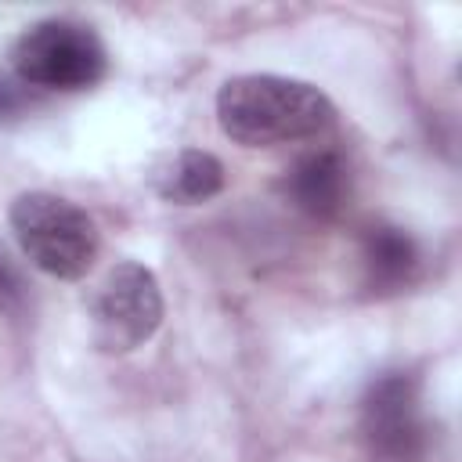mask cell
Segmentation results:
<instances>
[{"label": "cell", "mask_w": 462, "mask_h": 462, "mask_svg": "<svg viewBox=\"0 0 462 462\" xmlns=\"http://www.w3.org/2000/svg\"><path fill=\"white\" fill-rule=\"evenodd\" d=\"M336 105L325 90L307 79L249 72L231 76L217 90V123L220 130L245 148H271L289 141H307L328 130Z\"/></svg>", "instance_id": "obj_1"}, {"label": "cell", "mask_w": 462, "mask_h": 462, "mask_svg": "<svg viewBox=\"0 0 462 462\" xmlns=\"http://www.w3.org/2000/svg\"><path fill=\"white\" fill-rule=\"evenodd\" d=\"M7 220L22 253L51 278L76 282L101 253L94 217L54 191H22L11 202Z\"/></svg>", "instance_id": "obj_2"}, {"label": "cell", "mask_w": 462, "mask_h": 462, "mask_svg": "<svg viewBox=\"0 0 462 462\" xmlns=\"http://www.w3.org/2000/svg\"><path fill=\"white\" fill-rule=\"evenodd\" d=\"M11 65L29 87L87 90L108 72V54L90 25L76 18H43L18 32Z\"/></svg>", "instance_id": "obj_3"}, {"label": "cell", "mask_w": 462, "mask_h": 462, "mask_svg": "<svg viewBox=\"0 0 462 462\" xmlns=\"http://www.w3.org/2000/svg\"><path fill=\"white\" fill-rule=\"evenodd\" d=\"M162 325L159 278L137 263H116L90 296V332L105 354H130L144 346Z\"/></svg>", "instance_id": "obj_4"}, {"label": "cell", "mask_w": 462, "mask_h": 462, "mask_svg": "<svg viewBox=\"0 0 462 462\" xmlns=\"http://www.w3.org/2000/svg\"><path fill=\"white\" fill-rule=\"evenodd\" d=\"M365 437L383 462H419L426 451V426L419 411V386L404 372L379 375L361 404Z\"/></svg>", "instance_id": "obj_5"}, {"label": "cell", "mask_w": 462, "mask_h": 462, "mask_svg": "<svg viewBox=\"0 0 462 462\" xmlns=\"http://www.w3.org/2000/svg\"><path fill=\"white\" fill-rule=\"evenodd\" d=\"M148 180H152V191L162 202L199 206V202H209L213 195H220V188H224V166H220L217 155H209L202 148H180V152L162 155L152 166Z\"/></svg>", "instance_id": "obj_6"}, {"label": "cell", "mask_w": 462, "mask_h": 462, "mask_svg": "<svg viewBox=\"0 0 462 462\" xmlns=\"http://www.w3.org/2000/svg\"><path fill=\"white\" fill-rule=\"evenodd\" d=\"M346 191H350L346 162L336 152H310L285 173V195L292 199V206H300L318 220L336 217L346 202Z\"/></svg>", "instance_id": "obj_7"}, {"label": "cell", "mask_w": 462, "mask_h": 462, "mask_svg": "<svg viewBox=\"0 0 462 462\" xmlns=\"http://www.w3.org/2000/svg\"><path fill=\"white\" fill-rule=\"evenodd\" d=\"M419 267V245L401 227H372L365 235V271L375 289H401Z\"/></svg>", "instance_id": "obj_8"}, {"label": "cell", "mask_w": 462, "mask_h": 462, "mask_svg": "<svg viewBox=\"0 0 462 462\" xmlns=\"http://www.w3.org/2000/svg\"><path fill=\"white\" fill-rule=\"evenodd\" d=\"M22 108V94L18 87H11L7 79H0V116H14Z\"/></svg>", "instance_id": "obj_9"}, {"label": "cell", "mask_w": 462, "mask_h": 462, "mask_svg": "<svg viewBox=\"0 0 462 462\" xmlns=\"http://www.w3.org/2000/svg\"><path fill=\"white\" fill-rule=\"evenodd\" d=\"M14 296H18V278H14V271L0 256V303H11Z\"/></svg>", "instance_id": "obj_10"}]
</instances>
